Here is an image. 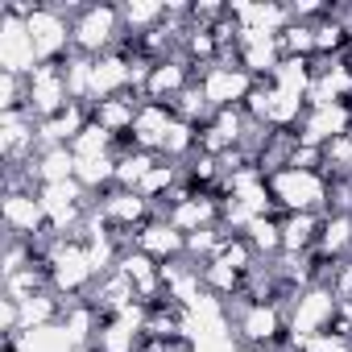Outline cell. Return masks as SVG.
<instances>
[{"label": "cell", "mask_w": 352, "mask_h": 352, "mask_svg": "<svg viewBox=\"0 0 352 352\" xmlns=\"http://www.w3.org/2000/svg\"><path fill=\"white\" fill-rule=\"evenodd\" d=\"M137 245H141V253H149V257H166V253L187 249V236L174 228L170 220H153V224H145V228L137 232Z\"/></svg>", "instance_id": "obj_3"}, {"label": "cell", "mask_w": 352, "mask_h": 352, "mask_svg": "<svg viewBox=\"0 0 352 352\" xmlns=\"http://www.w3.org/2000/svg\"><path fill=\"white\" fill-rule=\"evenodd\" d=\"M245 241L253 249H265V253H278L282 249V224L270 220V216H253L249 228H245Z\"/></svg>", "instance_id": "obj_7"}, {"label": "cell", "mask_w": 352, "mask_h": 352, "mask_svg": "<svg viewBox=\"0 0 352 352\" xmlns=\"http://www.w3.org/2000/svg\"><path fill=\"white\" fill-rule=\"evenodd\" d=\"M245 352H257V348H245Z\"/></svg>", "instance_id": "obj_11"}, {"label": "cell", "mask_w": 352, "mask_h": 352, "mask_svg": "<svg viewBox=\"0 0 352 352\" xmlns=\"http://www.w3.org/2000/svg\"><path fill=\"white\" fill-rule=\"evenodd\" d=\"M79 170V157L71 153V145H54V149H42L38 157V179L42 187H54V183H71Z\"/></svg>", "instance_id": "obj_6"}, {"label": "cell", "mask_w": 352, "mask_h": 352, "mask_svg": "<svg viewBox=\"0 0 352 352\" xmlns=\"http://www.w3.org/2000/svg\"><path fill=\"white\" fill-rule=\"evenodd\" d=\"M270 191L290 212H319L327 204V183L315 170H278L270 179Z\"/></svg>", "instance_id": "obj_1"}, {"label": "cell", "mask_w": 352, "mask_h": 352, "mask_svg": "<svg viewBox=\"0 0 352 352\" xmlns=\"http://www.w3.org/2000/svg\"><path fill=\"white\" fill-rule=\"evenodd\" d=\"M319 232H323V220L315 212H294L290 220H282V249L302 253V249L319 245Z\"/></svg>", "instance_id": "obj_4"}, {"label": "cell", "mask_w": 352, "mask_h": 352, "mask_svg": "<svg viewBox=\"0 0 352 352\" xmlns=\"http://www.w3.org/2000/svg\"><path fill=\"white\" fill-rule=\"evenodd\" d=\"M5 352H17V348H13V344H9V348H5Z\"/></svg>", "instance_id": "obj_10"}, {"label": "cell", "mask_w": 352, "mask_h": 352, "mask_svg": "<svg viewBox=\"0 0 352 352\" xmlns=\"http://www.w3.org/2000/svg\"><path fill=\"white\" fill-rule=\"evenodd\" d=\"M112 34H116V9H108V5L83 9V17L71 25V42H75V50H79L83 58L96 54V50H104V46L112 42Z\"/></svg>", "instance_id": "obj_2"}, {"label": "cell", "mask_w": 352, "mask_h": 352, "mask_svg": "<svg viewBox=\"0 0 352 352\" xmlns=\"http://www.w3.org/2000/svg\"><path fill=\"white\" fill-rule=\"evenodd\" d=\"M157 17H166L162 5H129L124 9V21L129 25H145V21H157Z\"/></svg>", "instance_id": "obj_9"}, {"label": "cell", "mask_w": 352, "mask_h": 352, "mask_svg": "<svg viewBox=\"0 0 352 352\" xmlns=\"http://www.w3.org/2000/svg\"><path fill=\"white\" fill-rule=\"evenodd\" d=\"M241 331L253 340V344H274L278 340V331H282V315H278V307L270 302H249L245 307V319H241Z\"/></svg>", "instance_id": "obj_5"}, {"label": "cell", "mask_w": 352, "mask_h": 352, "mask_svg": "<svg viewBox=\"0 0 352 352\" xmlns=\"http://www.w3.org/2000/svg\"><path fill=\"white\" fill-rule=\"evenodd\" d=\"M170 183H174V166H153V170L145 174V179H141V187H137V191H141V195L149 199V195H157V191H166Z\"/></svg>", "instance_id": "obj_8"}]
</instances>
